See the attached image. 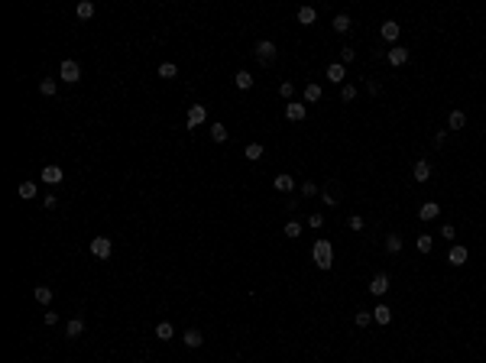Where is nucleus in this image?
<instances>
[{"mask_svg":"<svg viewBox=\"0 0 486 363\" xmlns=\"http://www.w3.org/2000/svg\"><path fill=\"white\" fill-rule=\"evenodd\" d=\"M311 259H314V266H318V269H331L334 266V246H331V240H324V237H321V240H314V246H311Z\"/></svg>","mask_w":486,"mask_h":363,"instance_id":"nucleus-1","label":"nucleus"},{"mask_svg":"<svg viewBox=\"0 0 486 363\" xmlns=\"http://www.w3.org/2000/svg\"><path fill=\"white\" fill-rule=\"evenodd\" d=\"M276 43H272V39H259L256 46H253V56H256L259 62H263V65H272V62H276Z\"/></svg>","mask_w":486,"mask_h":363,"instance_id":"nucleus-2","label":"nucleus"},{"mask_svg":"<svg viewBox=\"0 0 486 363\" xmlns=\"http://www.w3.org/2000/svg\"><path fill=\"white\" fill-rule=\"evenodd\" d=\"M59 75H62V81L75 85V81H81V65H78V62H72V59H65V62H62V68H59Z\"/></svg>","mask_w":486,"mask_h":363,"instance_id":"nucleus-3","label":"nucleus"},{"mask_svg":"<svg viewBox=\"0 0 486 363\" xmlns=\"http://www.w3.org/2000/svg\"><path fill=\"white\" fill-rule=\"evenodd\" d=\"M91 253H94V259H111L114 243L107 240V237H94V240H91Z\"/></svg>","mask_w":486,"mask_h":363,"instance_id":"nucleus-4","label":"nucleus"},{"mask_svg":"<svg viewBox=\"0 0 486 363\" xmlns=\"http://www.w3.org/2000/svg\"><path fill=\"white\" fill-rule=\"evenodd\" d=\"M204 120H208V111H204V104H191V107H188V130H198Z\"/></svg>","mask_w":486,"mask_h":363,"instance_id":"nucleus-5","label":"nucleus"},{"mask_svg":"<svg viewBox=\"0 0 486 363\" xmlns=\"http://www.w3.org/2000/svg\"><path fill=\"white\" fill-rule=\"evenodd\" d=\"M369 292H373L376 298H382V295L389 292V276H386V272H379V276L369 279Z\"/></svg>","mask_w":486,"mask_h":363,"instance_id":"nucleus-6","label":"nucleus"},{"mask_svg":"<svg viewBox=\"0 0 486 363\" xmlns=\"http://www.w3.org/2000/svg\"><path fill=\"white\" fill-rule=\"evenodd\" d=\"M467 259H470V253H467V246H450V253H447V263L450 266H463V263H467Z\"/></svg>","mask_w":486,"mask_h":363,"instance_id":"nucleus-7","label":"nucleus"},{"mask_svg":"<svg viewBox=\"0 0 486 363\" xmlns=\"http://www.w3.org/2000/svg\"><path fill=\"white\" fill-rule=\"evenodd\" d=\"M412 179H415V182H428V179H431V162H428V159H418V162H415Z\"/></svg>","mask_w":486,"mask_h":363,"instance_id":"nucleus-8","label":"nucleus"},{"mask_svg":"<svg viewBox=\"0 0 486 363\" xmlns=\"http://www.w3.org/2000/svg\"><path fill=\"white\" fill-rule=\"evenodd\" d=\"M62 179H65V172H62L59 166H46V169H43V182H46V185H59Z\"/></svg>","mask_w":486,"mask_h":363,"instance_id":"nucleus-9","label":"nucleus"},{"mask_svg":"<svg viewBox=\"0 0 486 363\" xmlns=\"http://www.w3.org/2000/svg\"><path fill=\"white\" fill-rule=\"evenodd\" d=\"M373 321H376V324H389V321H392V308L379 302V305L373 308Z\"/></svg>","mask_w":486,"mask_h":363,"instance_id":"nucleus-10","label":"nucleus"},{"mask_svg":"<svg viewBox=\"0 0 486 363\" xmlns=\"http://www.w3.org/2000/svg\"><path fill=\"white\" fill-rule=\"evenodd\" d=\"M437 214H441V204H434V201H425L418 208V217H421V221H434Z\"/></svg>","mask_w":486,"mask_h":363,"instance_id":"nucleus-11","label":"nucleus"},{"mask_svg":"<svg viewBox=\"0 0 486 363\" xmlns=\"http://www.w3.org/2000/svg\"><path fill=\"white\" fill-rule=\"evenodd\" d=\"M408 62V49H402V46H392V49H389V65H405Z\"/></svg>","mask_w":486,"mask_h":363,"instance_id":"nucleus-12","label":"nucleus"},{"mask_svg":"<svg viewBox=\"0 0 486 363\" xmlns=\"http://www.w3.org/2000/svg\"><path fill=\"white\" fill-rule=\"evenodd\" d=\"M272 188H276V191H292V188H295V179L285 175V172H279L276 179H272Z\"/></svg>","mask_w":486,"mask_h":363,"instance_id":"nucleus-13","label":"nucleus"},{"mask_svg":"<svg viewBox=\"0 0 486 363\" xmlns=\"http://www.w3.org/2000/svg\"><path fill=\"white\" fill-rule=\"evenodd\" d=\"M81 334H85V321H81V318H72V321H68V324H65V337H81Z\"/></svg>","mask_w":486,"mask_h":363,"instance_id":"nucleus-14","label":"nucleus"},{"mask_svg":"<svg viewBox=\"0 0 486 363\" xmlns=\"http://www.w3.org/2000/svg\"><path fill=\"white\" fill-rule=\"evenodd\" d=\"M182 340H185V347H201L204 344V337H201V331H198V327H188V331L182 334Z\"/></svg>","mask_w":486,"mask_h":363,"instance_id":"nucleus-15","label":"nucleus"},{"mask_svg":"<svg viewBox=\"0 0 486 363\" xmlns=\"http://www.w3.org/2000/svg\"><path fill=\"white\" fill-rule=\"evenodd\" d=\"M382 39H386V43H395V39H399V23H395V20H386V23H382Z\"/></svg>","mask_w":486,"mask_h":363,"instance_id":"nucleus-16","label":"nucleus"},{"mask_svg":"<svg viewBox=\"0 0 486 363\" xmlns=\"http://www.w3.org/2000/svg\"><path fill=\"white\" fill-rule=\"evenodd\" d=\"M344 65H340V62H331V65H327V78L334 81V85H340V81H344Z\"/></svg>","mask_w":486,"mask_h":363,"instance_id":"nucleus-17","label":"nucleus"},{"mask_svg":"<svg viewBox=\"0 0 486 363\" xmlns=\"http://www.w3.org/2000/svg\"><path fill=\"white\" fill-rule=\"evenodd\" d=\"M33 298H36L39 305H49L52 302V289L49 285H36V289H33Z\"/></svg>","mask_w":486,"mask_h":363,"instance_id":"nucleus-18","label":"nucleus"},{"mask_svg":"<svg viewBox=\"0 0 486 363\" xmlns=\"http://www.w3.org/2000/svg\"><path fill=\"white\" fill-rule=\"evenodd\" d=\"M285 117L289 120H305V104H295V101L285 104Z\"/></svg>","mask_w":486,"mask_h":363,"instance_id":"nucleus-19","label":"nucleus"},{"mask_svg":"<svg viewBox=\"0 0 486 363\" xmlns=\"http://www.w3.org/2000/svg\"><path fill=\"white\" fill-rule=\"evenodd\" d=\"M314 20H318V10H314V7H302V10H298V23L302 26H311Z\"/></svg>","mask_w":486,"mask_h":363,"instance_id":"nucleus-20","label":"nucleus"},{"mask_svg":"<svg viewBox=\"0 0 486 363\" xmlns=\"http://www.w3.org/2000/svg\"><path fill=\"white\" fill-rule=\"evenodd\" d=\"M447 123H450V130H463V127H467V114H463V111H450Z\"/></svg>","mask_w":486,"mask_h":363,"instance_id":"nucleus-21","label":"nucleus"},{"mask_svg":"<svg viewBox=\"0 0 486 363\" xmlns=\"http://www.w3.org/2000/svg\"><path fill=\"white\" fill-rule=\"evenodd\" d=\"M234 85L240 88V91H250V88H253V75L250 72H237L234 75Z\"/></svg>","mask_w":486,"mask_h":363,"instance_id":"nucleus-22","label":"nucleus"},{"mask_svg":"<svg viewBox=\"0 0 486 363\" xmlns=\"http://www.w3.org/2000/svg\"><path fill=\"white\" fill-rule=\"evenodd\" d=\"M211 140H214V143H227V127H224V123H211Z\"/></svg>","mask_w":486,"mask_h":363,"instance_id":"nucleus-23","label":"nucleus"},{"mask_svg":"<svg viewBox=\"0 0 486 363\" xmlns=\"http://www.w3.org/2000/svg\"><path fill=\"white\" fill-rule=\"evenodd\" d=\"M243 156H246V159H250V162L263 159V143H250V146L243 149Z\"/></svg>","mask_w":486,"mask_h":363,"instance_id":"nucleus-24","label":"nucleus"},{"mask_svg":"<svg viewBox=\"0 0 486 363\" xmlns=\"http://www.w3.org/2000/svg\"><path fill=\"white\" fill-rule=\"evenodd\" d=\"M20 198H23V201H33V198H36V182H20Z\"/></svg>","mask_w":486,"mask_h":363,"instance_id":"nucleus-25","label":"nucleus"},{"mask_svg":"<svg viewBox=\"0 0 486 363\" xmlns=\"http://www.w3.org/2000/svg\"><path fill=\"white\" fill-rule=\"evenodd\" d=\"M331 26H334V33H347V30H350V17H347V13H337Z\"/></svg>","mask_w":486,"mask_h":363,"instance_id":"nucleus-26","label":"nucleus"},{"mask_svg":"<svg viewBox=\"0 0 486 363\" xmlns=\"http://www.w3.org/2000/svg\"><path fill=\"white\" fill-rule=\"evenodd\" d=\"M172 324H169V321H159V324H156V337L159 340H172Z\"/></svg>","mask_w":486,"mask_h":363,"instance_id":"nucleus-27","label":"nucleus"},{"mask_svg":"<svg viewBox=\"0 0 486 363\" xmlns=\"http://www.w3.org/2000/svg\"><path fill=\"white\" fill-rule=\"evenodd\" d=\"M399 250H402V237L399 234H389L386 237V253H392V256H395Z\"/></svg>","mask_w":486,"mask_h":363,"instance_id":"nucleus-28","label":"nucleus"},{"mask_svg":"<svg viewBox=\"0 0 486 363\" xmlns=\"http://www.w3.org/2000/svg\"><path fill=\"white\" fill-rule=\"evenodd\" d=\"M282 234L289 237V240H295V237H302V224H298V221H289V224L282 227Z\"/></svg>","mask_w":486,"mask_h":363,"instance_id":"nucleus-29","label":"nucleus"},{"mask_svg":"<svg viewBox=\"0 0 486 363\" xmlns=\"http://www.w3.org/2000/svg\"><path fill=\"white\" fill-rule=\"evenodd\" d=\"M75 13H78L81 20H91V17H94V4H91V0H81V4H78V10H75Z\"/></svg>","mask_w":486,"mask_h":363,"instance_id":"nucleus-30","label":"nucleus"},{"mask_svg":"<svg viewBox=\"0 0 486 363\" xmlns=\"http://www.w3.org/2000/svg\"><path fill=\"white\" fill-rule=\"evenodd\" d=\"M431 246H434V240H431V234H421L418 240H415V250H418V253H431Z\"/></svg>","mask_w":486,"mask_h":363,"instance_id":"nucleus-31","label":"nucleus"},{"mask_svg":"<svg viewBox=\"0 0 486 363\" xmlns=\"http://www.w3.org/2000/svg\"><path fill=\"white\" fill-rule=\"evenodd\" d=\"M305 101H308V104L321 101V85H305Z\"/></svg>","mask_w":486,"mask_h":363,"instance_id":"nucleus-32","label":"nucleus"},{"mask_svg":"<svg viewBox=\"0 0 486 363\" xmlns=\"http://www.w3.org/2000/svg\"><path fill=\"white\" fill-rule=\"evenodd\" d=\"M175 75H179L175 62H162V65H159V78H175Z\"/></svg>","mask_w":486,"mask_h":363,"instance_id":"nucleus-33","label":"nucleus"},{"mask_svg":"<svg viewBox=\"0 0 486 363\" xmlns=\"http://www.w3.org/2000/svg\"><path fill=\"white\" fill-rule=\"evenodd\" d=\"M39 91H43L46 98H52V94L59 91V85H56V81H52V78H43V81H39Z\"/></svg>","mask_w":486,"mask_h":363,"instance_id":"nucleus-34","label":"nucleus"},{"mask_svg":"<svg viewBox=\"0 0 486 363\" xmlns=\"http://www.w3.org/2000/svg\"><path fill=\"white\" fill-rule=\"evenodd\" d=\"M350 62H357V49H353V46H344V49H340V65H350Z\"/></svg>","mask_w":486,"mask_h":363,"instance_id":"nucleus-35","label":"nucleus"},{"mask_svg":"<svg viewBox=\"0 0 486 363\" xmlns=\"http://www.w3.org/2000/svg\"><path fill=\"white\" fill-rule=\"evenodd\" d=\"M302 195H305V198H314V195H321V188H318L314 182H302Z\"/></svg>","mask_w":486,"mask_h":363,"instance_id":"nucleus-36","label":"nucleus"},{"mask_svg":"<svg viewBox=\"0 0 486 363\" xmlns=\"http://www.w3.org/2000/svg\"><path fill=\"white\" fill-rule=\"evenodd\" d=\"M279 94H282L285 101H292V94H295V85H292V81H282V85H279Z\"/></svg>","mask_w":486,"mask_h":363,"instance_id":"nucleus-37","label":"nucleus"},{"mask_svg":"<svg viewBox=\"0 0 486 363\" xmlns=\"http://www.w3.org/2000/svg\"><path fill=\"white\" fill-rule=\"evenodd\" d=\"M353 98H357V88H353V85H344V88H340V101H353Z\"/></svg>","mask_w":486,"mask_h":363,"instance_id":"nucleus-38","label":"nucleus"},{"mask_svg":"<svg viewBox=\"0 0 486 363\" xmlns=\"http://www.w3.org/2000/svg\"><path fill=\"white\" fill-rule=\"evenodd\" d=\"M321 224H324V214H321V211H314V214L308 217V227H314V230H318Z\"/></svg>","mask_w":486,"mask_h":363,"instance_id":"nucleus-39","label":"nucleus"},{"mask_svg":"<svg viewBox=\"0 0 486 363\" xmlns=\"http://www.w3.org/2000/svg\"><path fill=\"white\" fill-rule=\"evenodd\" d=\"M373 321V311H357V327H366Z\"/></svg>","mask_w":486,"mask_h":363,"instance_id":"nucleus-40","label":"nucleus"},{"mask_svg":"<svg viewBox=\"0 0 486 363\" xmlns=\"http://www.w3.org/2000/svg\"><path fill=\"white\" fill-rule=\"evenodd\" d=\"M441 237H444V240H454V237H457L454 224H444V227H441Z\"/></svg>","mask_w":486,"mask_h":363,"instance_id":"nucleus-41","label":"nucleus"},{"mask_svg":"<svg viewBox=\"0 0 486 363\" xmlns=\"http://www.w3.org/2000/svg\"><path fill=\"white\" fill-rule=\"evenodd\" d=\"M347 224H350V230H363V217H360V214H353Z\"/></svg>","mask_w":486,"mask_h":363,"instance_id":"nucleus-42","label":"nucleus"},{"mask_svg":"<svg viewBox=\"0 0 486 363\" xmlns=\"http://www.w3.org/2000/svg\"><path fill=\"white\" fill-rule=\"evenodd\" d=\"M321 201H324V204H327V208H334V204H337V198H334V195H331V191H321Z\"/></svg>","mask_w":486,"mask_h":363,"instance_id":"nucleus-43","label":"nucleus"},{"mask_svg":"<svg viewBox=\"0 0 486 363\" xmlns=\"http://www.w3.org/2000/svg\"><path fill=\"white\" fill-rule=\"evenodd\" d=\"M46 211H52V208H59V198L56 195H46V204H43Z\"/></svg>","mask_w":486,"mask_h":363,"instance_id":"nucleus-44","label":"nucleus"},{"mask_svg":"<svg viewBox=\"0 0 486 363\" xmlns=\"http://www.w3.org/2000/svg\"><path fill=\"white\" fill-rule=\"evenodd\" d=\"M444 140H447V130H437V133H434V146H444Z\"/></svg>","mask_w":486,"mask_h":363,"instance_id":"nucleus-45","label":"nucleus"}]
</instances>
